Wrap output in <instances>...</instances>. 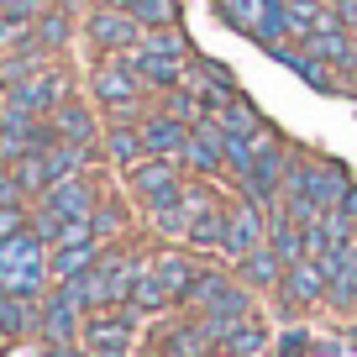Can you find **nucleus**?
I'll return each instance as SVG.
<instances>
[{
    "mask_svg": "<svg viewBox=\"0 0 357 357\" xmlns=\"http://www.w3.org/2000/svg\"><path fill=\"white\" fill-rule=\"evenodd\" d=\"M47 284H53V247L37 242L32 226L22 236H11V242H0V289L43 300Z\"/></svg>",
    "mask_w": 357,
    "mask_h": 357,
    "instance_id": "nucleus-1",
    "label": "nucleus"
},
{
    "mask_svg": "<svg viewBox=\"0 0 357 357\" xmlns=\"http://www.w3.org/2000/svg\"><path fill=\"white\" fill-rule=\"evenodd\" d=\"M89 95L100 100V111L111 116V121H142V95H147V84L132 74V63H126L121 53L105 58V63L89 74Z\"/></svg>",
    "mask_w": 357,
    "mask_h": 357,
    "instance_id": "nucleus-2",
    "label": "nucleus"
},
{
    "mask_svg": "<svg viewBox=\"0 0 357 357\" xmlns=\"http://www.w3.org/2000/svg\"><path fill=\"white\" fill-rule=\"evenodd\" d=\"M126 190L142 211L153 205H168L184 195V163H168V158H142V163L126 168Z\"/></svg>",
    "mask_w": 357,
    "mask_h": 357,
    "instance_id": "nucleus-3",
    "label": "nucleus"
},
{
    "mask_svg": "<svg viewBox=\"0 0 357 357\" xmlns=\"http://www.w3.org/2000/svg\"><path fill=\"white\" fill-rule=\"evenodd\" d=\"M79 347L84 352H132L137 347V315L126 305H111V310L84 315L79 326Z\"/></svg>",
    "mask_w": 357,
    "mask_h": 357,
    "instance_id": "nucleus-4",
    "label": "nucleus"
},
{
    "mask_svg": "<svg viewBox=\"0 0 357 357\" xmlns=\"http://www.w3.org/2000/svg\"><path fill=\"white\" fill-rule=\"evenodd\" d=\"M84 37L95 47H100V53H132L137 43H142V22H137L132 11H116V6H95V11H89V22H84Z\"/></svg>",
    "mask_w": 357,
    "mask_h": 357,
    "instance_id": "nucleus-5",
    "label": "nucleus"
},
{
    "mask_svg": "<svg viewBox=\"0 0 357 357\" xmlns=\"http://www.w3.org/2000/svg\"><path fill=\"white\" fill-rule=\"evenodd\" d=\"M184 174L195 178H221L226 174V132L215 116H200L190 126V147H184Z\"/></svg>",
    "mask_w": 357,
    "mask_h": 357,
    "instance_id": "nucleus-6",
    "label": "nucleus"
},
{
    "mask_svg": "<svg viewBox=\"0 0 357 357\" xmlns=\"http://www.w3.org/2000/svg\"><path fill=\"white\" fill-rule=\"evenodd\" d=\"M68 95H74V84H68L63 68H43V74H32L26 84H16L11 95H6V105H16V111H26V116H53Z\"/></svg>",
    "mask_w": 357,
    "mask_h": 357,
    "instance_id": "nucleus-7",
    "label": "nucleus"
},
{
    "mask_svg": "<svg viewBox=\"0 0 357 357\" xmlns=\"http://www.w3.org/2000/svg\"><path fill=\"white\" fill-rule=\"evenodd\" d=\"M268 242V211L263 205H252V200H236L231 211H226V247H221V257H242V252H252V247H263Z\"/></svg>",
    "mask_w": 357,
    "mask_h": 357,
    "instance_id": "nucleus-8",
    "label": "nucleus"
},
{
    "mask_svg": "<svg viewBox=\"0 0 357 357\" xmlns=\"http://www.w3.org/2000/svg\"><path fill=\"white\" fill-rule=\"evenodd\" d=\"M126 63H132V74L142 79L147 89H158V95H168V89L190 84V58H168V53H147V47H132V53H121Z\"/></svg>",
    "mask_w": 357,
    "mask_h": 357,
    "instance_id": "nucleus-9",
    "label": "nucleus"
},
{
    "mask_svg": "<svg viewBox=\"0 0 357 357\" xmlns=\"http://www.w3.org/2000/svg\"><path fill=\"white\" fill-rule=\"evenodd\" d=\"M231 273H236V284H247L252 294H279V284H284V273H289V263L273 252V242H263V247H252V252L236 257Z\"/></svg>",
    "mask_w": 357,
    "mask_h": 357,
    "instance_id": "nucleus-10",
    "label": "nucleus"
},
{
    "mask_svg": "<svg viewBox=\"0 0 357 357\" xmlns=\"http://www.w3.org/2000/svg\"><path fill=\"white\" fill-rule=\"evenodd\" d=\"M153 347L163 357H221V347H215V336L205 331L200 315H190V321H168Z\"/></svg>",
    "mask_w": 357,
    "mask_h": 357,
    "instance_id": "nucleus-11",
    "label": "nucleus"
},
{
    "mask_svg": "<svg viewBox=\"0 0 357 357\" xmlns=\"http://www.w3.org/2000/svg\"><path fill=\"white\" fill-rule=\"evenodd\" d=\"M142 147L147 158H168V163H184V147H190V126L168 111H147L142 116Z\"/></svg>",
    "mask_w": 357,
    "mask_h": 357,
    "instance_id": "nucleus-12",
    "label": "nucleus"
},
{
    "mask_svg": "<svg viewBox=\"0 0 357 357\" xmlns=\"http://www.w3.org/2000/svg\"><path fill=\"white\" fill-rule=\"evenodd\" d=\"M79 326H84V315L58 289H47L43 294V321H37V342L43 347H79Z\"/></svg>",
    "mask_w": 357,
    "mask_h": 357,
    "instance_id": "nucleus-13",
    "label": "nucleus"
},
{
    "mask_svg": "<svg viewBox=\"0 0 357 357\" xmlns=\"http://www.w3.org/2000/svg\"><path fill=\"white\" fill-rule=\"evenodd\" d=\"M47 121H53V132H58V142H74V147H100V137H105V126H100V116L89 111L84 100H74V95H68L63 105H58L53 116H47Z\"/></svg>",
    "mask_w": 357,
    "mask_h": 357,
    "instance_id": "nucleus-14",
    "label": "nucleus"
},
{
    "mask_svg": "<svg viewBox=\"0 0 357 357\" xmlns=\"http://www.w3.org/2000/svg\"><path fill=\"white\" fill-rule=\"evenodd\" d=\"M153 273H158V284L174 294V305H184V300H190V289H195V279H200L205 268L195 263L190 247H163V252L153 257Z\"/></svg>",
    "mask_w": 357,
    "mask_h": 357,
    "instance_id": "nucleus-15",
    "label": "nucleus"
},
{
    "mask_svg": "<svg viewBox=\"0 0 357 357\" xmlns=\"http://www.w3.org/2000/svg\"><path fill=\"white\" fill-rule=\"evenodd\" d=\"M43 211H53L58 221H74V215H89L95 205H100V195H95V184H89V174H79V178H58V184H47V195L43 200Z\"/></svg>",
    "mask_w": 357,
    "mask_h": 357,
    "instance_id": "nucleus-16",
    "label": "nucleus"
},
{
    "mask_svg": "<svg viewBox=\"0 0 357 357\" xmlns=\"http://www.w3.org/2000/svg\"><path fill=\"white\" fill-rule=\"evenodd\" d=\"M279 300H284V310H305V305H321L326 300V273H321V263H294L289 273H284V284H279Z\"/></svg>",
    "mask_w": 357,
    "mask_h": 357,
    "instance_id": "nucleus-17",
    "label": "nucleus"
},
{
    "mask_svg": "<svg viewBox=\"0 0 357 357\" xmlns=\"http://www.w3.org/2000/svg\"><path fill=\"white\" fill-rule=\"evenodd\" d=\"M37 321H43V300H32V294H0V331H6V342L37 336Z\"/></svg>",
    "mask_w": 357,
    "mask_h": 357,
    "instance_id": "nucleus-18",
    "label": "nucleus"
},
{
    "mask_svg": "<svg viewBox=\"0 0 357 357\" xmlns=\"http://www.w3.org/2000/svg\"><path fill=\"white\" fill-rule=\"evenodd\" d=\"M100 147H105V158L126 174L132 163H142V158H147V147H142V121H111V126H105V137H100Z\"/></svg>",
    "mask_w": 357,
    "mask_h": 357,
    "instance_id": "nucleus-19",
    "label": "nucleus"
},
{
    "mask_svg": "<svg viewBox=\"0 0 357 357\" xmlns=\"http://www.w3.org/2000/svg\"><path fill=\"white\" fill-rule=\"evenodd\" d=\"M347 190H352V174H347L342 163H326V158H310V200L321 205V211H336Z\"/></svg>",
    "mask_w": 357,
    "mask_h": 357,
    "instance_id": "nucleus-20",
    "label": "nucleus"
},
{
    "mask_svg": "<svg viewBox=\"0 0 357 357\" xmlns=\"http://www.w3.org/2000/svg\"><path fill=\"white\" fill-rule=\"evenodd\" d=\"M268 347H273V336H268V326L257 321V315L236 321L231 331L221 336V357H268Z\"/></svg>",
    "mask_w": 357,
    "mask_h": 357,
    "instance_id": "nucleus-21",
    "label": "nucleus"
},
{
    "mask_svg": "<svg viewBox=\"0 0 357 357\" xmlns=\"http://www.w3.org/2000/svg\"><path fill=\"white\" fill-rule=\"evenodd\" d=\"M126 310H132L137 321H158V315H168V310H174V294H168L163 284H158V273H153V268H147L142 279L132 284V294H126Z\"/></svg>",
    "mask_w": 357,
    "mask_h": 357,
    "instance_id": "nucleus-22",
    "label": "nucleus"
},
{
    "mask_svg": "<svg viewBox=\"0 0 357 357\" xmlns=\"http://www.w3.org/2000/svg\"><path fill=\"white\" fill-rule=\"evenodd\" d=\"M100 252H105L100 242H79V247H53V284L84 279L89 268L100 263Z\"/></svg>",
    "mask_w": 357,
    "mask_h": 357,
    "instance_id": "nucleus-23",
    "label": "nucleus"
},
{
    "mask_svg": "<svg viewBox=\"0 0 357 357\" xmlns=\"http://www.w3.org/2000/svg\"><path fill=\"white\" fill-rule=\"evenodd\" d=\"M268 242H273V252H279L289 268L310 257V252H305V226H300V221H289L284 211H273V215H268Z\"/></svg>",
    "mask_w": 357,
    "mask_h": 357,
    "instance_id": "nucleus-24",
    "label": "nucleus"
},
{
    "mask_svg": "<svg viewBox=\"0 0 357 357\" xmlns=\"http://www.w3.org/2000/svg\"><path fill=\"white\" fill-rule=\"evenodd\" d=\"M147 226H153V236H163L168 247H184V242H190V211H184V200L153 205V211H147Z\"/></svg>",
    "mask_w": 357,
    "mask_h": 357,
    "instance_id": "nucleus-25",
    "label": "nucleus"
},
{
    "mask_svg": "<svg viewBox=\"0 0 357 357\" xmlns=\"http://www.w3.org/2000/svg\"><path fill=\"white\" fill-rule=\"evenodd\" d=\"M43 158H47V174H53V184H58V178H79V174H89V163H95V147L53 142Z\"/></svg>",
    "mask_w": 357,
    "mask_h": 357,
    "instance_id": "nucleus-26",
    "label": "nucleus"
},
{
    "mask_svg": "<svg viewBox=\"0 0 357 357\" xmlns=\"http://www.w3.org/2000/svg\"><path fill=\"white\" fill-rule=\"evenodd\" d=\"M68 37H74V22H68V11H63V6H47V11L32 22V43L43 47L47 58H53L58 47L68 43Z\"/></svg>",
    "mask_w": 357,
    "mask_h": 357,
    "instance_id": "nucleus-27",
    "label": "nucleus"
},
{
    "mask_svg": "<svg viewBox=\"0 0 357 357\" xmlns=\"http://www.w3.org/2000/svg\"><path fill=\"white\" fill-rule=\"evenodd\" d=\"M268 6H273V0H215L221 22H226V26H236L242 37H257V26H263Z\"/></svg>",
    "mask_w": 357,
    "mask_h": 357,
    "instance_id": "nucleus-28",
    "label": "nucleus"
},
{
    "mask_svg": "<svg viewBox=\"0 0 357 357\" xmlns=\"http://www.w3.org/2000/svg\"><path fill=\"white\" fill-rule=\"evenodd\" d=\"M226 211H231V205H221V211H205L200 221L190 226V252H221L226 247Z\"/></svg>",
    "mask_w": 357,
    "mask_h": 357,
    "instance_id": "nucleus-29",
    "label": "nucleus"
},
{
    "mask_svg": "<svg viewBox=\"0 0 357 357\" xmlns=\"http://www.w3.org/2000/svg\"><path fill=\"white\" fill-rule=\"evenodd\" d=\"M215 121L231 137H252L257 126H263V116H257V105L247 100V95H236V100H226V111H215Z\"/></svg>",
    "mask_w": 357,
    "mask_h": 357,
    "instance_id": "nucleus-30",
    "label": "nucleus"
},
{
    "mask_svg": "<svg viewBox=\"0 0 357 357\" xmlns=\"http://www.w3.org/2000/svg\"><path fill=\"white\" fill-rule=\"evenodd\" d=\"M16 178H22V190H26V200H43V195H47V184H53V174H47V158L43 153H26V158H16Z\"/></svg>",
    "mask_w": 357,
    "mask_h": 357,
    "instance_id": "nucleus-31",
    "label": "nucleus"
},
{
    "mask_svg": "<svg viewBox=\"0 0 357 357\" xmlns=\"http://www.w3.org/2000/svg\"><path fill=\"white\" fill-rule=\"evenodd\" d=\"M132 16L142 22V32H163V26H178V6H174V0H132Z\"/></svg>",
    "mask_w": 357,
    "mask_h": 357,
    "instance_id": "nucleus-32",
    "label": "nucleus"
},
{
    "mask_svg": "<svg viewBox=\"0 0 357 357\" xmlns=\"http://www.w3.org/2000/svg\"><path fill=\"white\" fill-rule=\"evenodd\" d=\"M158 111H168V116H178L184 126H195L205 116V105H200V95H195V84H178V89H168V95H163Z\"/></svg>",
    "mask_w": 357,
    "mask_h": 357,
    "instance_id": "nucleus-33",
    "label": "nucleus"
},
{
    "mask_svg": "<svg viewBox=\"0 0 357 357\" xmlns=\"http://www.w3.org/2000/svg\"><path fill=\"white\" fill-rule=\"evenodd\" d=\"M89 221H95V242H116L121 236V226H126V215H121V205H111V200H100L95 211H89Z\"/></svg>",
    "mask_w": 357,
    "mask_h": 357,
    "instance_id": "nucleus-34",
    "label": "nucleus"
},
{
    "mask_svg": "<svg viewBox=\"0 0 357 357\" xmlns=\"http://www.w3.org/2000/svg\"><path fill=\"white\" fill-rule=\"evenodd\" d=\"M137 47H147V53H168V58H190V37L178 32V26H163V32H147Z\"/></svg>",
    "mask_w": 357,
    "mask_h": 357,
    "instance_id": "nucleus-35",
    "label": "nucleus"
},
{
    "mask_svg": "<svg viewBox=\"0 0 357 357\" xmlns=\"http://www.w3.org/2000/svg\"><path fill=\"white\" fill-rule=\"evenodd\" d=\"M22 47H32V22H22V16H0V58L22 53Z\"/></svg>",
    "mask_w": 357,
    "mask_h": 357,
    "instance_id": "nucleus-36",
    "label": "nucleus"
},
{
    "mask_svg": "<svg viewBox=\"0 0 357 357\" xmlns=\"http://www.w3.org/2000/svg\"><path fill=\"white\" fill-rule=\"evenodd\" d=\"M32 226V205H0V242H11Z\"/></svg>",
    "mask_w": 357,
    "mask_h": 357,
    "instance_id": "nucleus-37",
    "label": "nucleus"
},
{
    "mask_svg": "<svg viewBox=\"0 0 357 357\" xmlns=\"http://www.w3.org/2000/svg\"><path fill=\"white\" fill-rule=\"evenodd\" d=\"M79 242H95V221H89V215L63 221V226H58V242H53V247H79Z\"/></svg>",
    "mask_w": 357,
    "mask_h": 357,
    "instance_id": "nucleus-38",
    "label": "nucleus"
},
{
    "mask_svg": "<svg viewBox=\"0 0 357 357\" xmlns=\"http://www.w3.org/2000/svg\"><path fill=\"white\" fill-rule=\"evenodd\" d=\"M0 205H32L26 190H22V178H16V168H6V163H0Z\"/></svg>",
    "mask_w": 357,
    "mask_h": 357,
    "instance_id": "nucleus-39",
    "label": "nucleus"
},
{
    "mask_svg": "<svg viewBox=\"0 0 357 357\" xmlns=\"http://www.w3.org/2000/svg\"><path fill=\"white\" fill-rule=\"evenodd\" d=\"M331 11H336V22H342V26H347V32H352V37H357V0H336Z\"/></svg>",
    "mask_w": 357,
    "mask_h": 357,
    "instance_id": "nucleus-40",
    "label": "nucleus"
},
{
    "mask_svg": "<svg viewBox=\"0 0 357 357\" xmlns=\"http://www.w3.org/2000/svg\"><path fill=\"white\" fill-rule=\"evenodd\" d=\"M43 357H89L84 347H43Z\"/></svg>",
    "mask_w": 357,
    "mask_h": 357,
    "instance_id": "nucleus-41",
    "label": "nucleus"
},
{
    "mask_svg": "<svg viewBox=\"0 0 357 357\" xmlns=\"http://www.w3.org/2000/svg\"><path fill=\"white\" fill-rule=\"evenodd\" d=\"M342 211H347V215H352V221H357V184H352V190L342 195Z\"/></svg>",
    "mask_w": 357,
    "mask_h": 357,
    "instance_id": "nucleus-42",
    "label": "nucleus"
},
{
    "mask_svg": "<svg viewBox=\"0 0 357 357\" xmlns=\"http://www.w3.org/2000/svg\"><path fill=\"white\" fill-rule=\"evenodd\" d=\"M89 357H137V352H89Z\"/></svg>",
    "mask_w": 357,
    "mask_h": 357,
    "instance_id": "nucleus-43",
    "label": "nucleus"
},
{
    "mask_svg": "<svg viewBox=\"0 0 357 357\" xmlns=\"http://www.w3.org/2000/svg\"><path fill=\"white\" fill-rule=\"evenodd\" d=\"M137 357H163V352H158V347H142V352H137Z\"/></svg>",
    "mask_w": 357,
    "mask_h": 357,
    "instance_id": "nucleus-44",
    "label": "nucleus"
},
{
    "mask_svg": "<svg viewBox=\"0 0 357 357\" xmlns=\"http://www.w3.org/2000/svg\"><path fill=\"white\" fill-rule=\"evenodd\" d=\"M347 95H357V74H352V79H347Z\"/></svg>",
    "mask_w": 357,
    "mask_h": 357,
    "instance_id": "nucleus-45",
    "label": "nucleus"
},
{
    "mask_svg": "<svg viewBox=\"0 0 357 357\" xmlns=\"http://www.w3.org/2000/svg\"><path fill=\"white\" fill-rule=\"evenodd\" d=\"M0 342H6V331H0Z\"/></svg>",
    "mask_w": 357,
    "mask_h": 357,
    "instance_id": "nucleus-46",
    "label": "nucleus"
},
{
    "mask_svg": "<svg viewBox=\"0 0 357 357\" xmlns=\"http://www.w3.org/2000/svg\"><path fill=\"white\" fill-rule=\"evenodd\" d=\"M326 6H336V0H326Z\"/></svg>",
    "mask_w": 357,
    "mask_h": 357,
    "instance_id": "nucleus-47",
    "label": "nucleus"
},
{
    "mask_svg": "<svg viewBox=\"0 0 357 357\" xmlns=\"http://www.w3.org/2000/svg\"><path fill=\"white\" fill-rule=\"evenodd\" d=\"M0 294H6V289H0Z\"/></svg>",
    "mask_w": 357,
    "mask_h": 357,
    "instance_id": "nucleus-48",
    "label": "nucleus"
}]
</instances>
